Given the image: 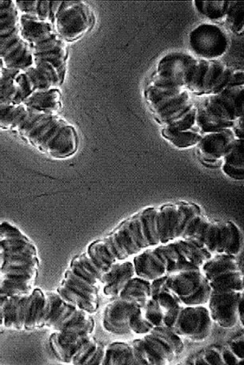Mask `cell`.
<instances>
[{"instance_id": "obj_1", "label": "cell", "mask_w": 244, "mask_h": 365, "mask_svg": "<svg viewBox=\"0 0 244 365\" xmlns=\"http://www.w3.org/2000/svg\"><path fill=\"white\" fill-rule=\"evenodd\" d=\"M21 31L31 49L32 66L18 73L16 104L31 93L59 88L65 78L68 56L67 43L53 23L21 16Z\"/></svg>"}, {"instance_id": "obj_2", "label": "cell", "mask_w": 244, "mask_h": 365, "mask_svg": "<svg viewBox=\"0 0 244 365\" xmlns=\"http://www.w3.org/2000/svg\"><path fill=\"white\" fill-rule=\"evenodd\" d=\"M0 130L15 133L51 158H66L78 150V133L68 121L58 115L31 113L21 104L0 107Z\"/></svg>"}, {"instance_id": "obj_3", "label": "cell", "mask_w": 244, "mask_h": 365, "mask_svg": "<svg viewBox=\"0 0 244 365\" xmlns=\"http://www.w3.org/2000/svg\"><path fill=\"white\" fill-rule=\"evenodd\" d=\"M40 272L38 250L12 223H0V298L29 294Z\"/></svg>"}, {"instance_id": "obj_4", "label": "cell", "mask_w": 244, "mask_h": 365, "mask_svg": "<svg viewBox=\"0 0 244 365\" xmlns=\"http://www.w3.org/2000/svg\"><path fill=\"white\" fill-rule=\"evenodd\" d=\"M239 255H213L201 268L211 288L207 304L211 319L224 329H233L239 323V304L244 299Z\"/></svg>"}, {"instance_id": "obj_5", "label": "cell", "mask_w": 244, "mask_h": 365, "mask_svg": "<svg viewBox=\"0 0 244 365\" xmlns=\"http://www.w3.org/2000/svg\"><path fill=\"white\" fill-rule=\"evenodd\" d=\"M211 255L200 241L179 237L147 247L132 260L137 275L152 281L186 269L201 268Z\"/></svg>"}, {"instance_id": "obj_6", "label": "cell", "mask_w": 244, "mask_h": 365, "mask_svg": "<svg viewBox=\"0 0 244 365\" xmlns=\"http://www.w3.org/2000/svg\"><path fill=\"white\" fill-rule=\"evenodd\" d=\"M144 99L154 119L170 130L196 128V103L187 89L166 87L150 82Z\"/></svg>"}, {"instance_id": "obj_7", "label": "cell", "mask_w": 244, "mask_h": 365, "mask_svg": "<svg viewBox=\"0 0 244 365\" xmlns=\"http://www.w3.org/2000/svg\"><path fill=\"white\" fill-rule=\"evenodd\" d=\"M102 272L87 252L82 253L70 262L56 292L68 303L94 313L99 307Z\"/></svg>"}, {"instance_id": "obj_8", "label": "cell", "mask_w": 244, "mask_h": 365, "mask_svg": "<svg viewBox=\"0 0 244 365\" xmlns=\"http://www.w3.org/2000/svg\"><path fill=\"white\" fill-rule=\"evenodd\" d=\"M181 237L200 241L213 255H239L242 252L243 238L239 227L233 221L205 215L202 210L189 217Z\"/></svg>"}, {"instance_id": "obj_9", "label": "cell", "mask_w": 244, "mask_h": 365, "mask_svg": "<svg viewBox=\"0 0 244 365\" xmlns=\"http://www.w3.org/2000/svg\"><path fill=\"white\" fill-rule=\"evenodd\" d=\"M243 118V85L204 96L196 104V126L203 134L232 130Z\"/></svg>"}, {"instance_id": "obj_10", "label": "cell", "mask_w": 244, "mask_h": 365, "mask_svg": "<svg viewBox=\"0 0 244 365\" xmlns=\"http://www.w3.org/2000/svg\"><path fill=\"white\" fill-rule=\"evenodd\" d=\"M4 328L17 331L44 329L50 309L47 292L35 288L29 294L0 298Z\"/></svg>"}, {"instance_id": "obj_11", "label": "cell", "mask_w": 244, "mask_h": 365, "mask_svg": "<svg viewBox=\"0 0 244 365\" xmlns=\"http://www.w3.org/2000/svg\"><path fill=\"white\" fill-rule=\"evenodd\" d=\"M0 59L5 68L24 71L32 66L30 47L22 36L16 0H0Z\"/></svg>"}, {"instance_id": "obj_12", "label": "cell", "mask_w": 244, "mask_h": 365, "mask_svg": "<svg viewBox=\"0 0 244 365\" xmlns=\"http://www.w3.org/2000/svg\"><path fill=\"white\" fill-rule=\"evenodd\" d=\"M131 343L140 365L169 364L184 349L183 339L164 325L156 327Z\"/></svg>"}, {"instance_id": "obj_13", "label": "cell", "mask_w": 244, "mask_h": 365, "mask_svg": "<svg viewBox=\"0 0 244 365\" xmlns=\"http://www.w3.org/2000/svg\"><path fill=\"white\" fill-rule=\"evenodd\" d=\"M164 325L181 339L202 343L210 337L214 322L206 305H179L164 314Z\"/></svg>"}, {"instance_id": "obj_14", "label": "cell", "mask_w": 244, "mask_h": 365, "mask_svg": "<svg viewBox=\"0 0 244 365\" xmlns=\"http://www.w3.org/2000/svg\"><path fill=\"white\" fill-rule=\"evenodd\" d=\"M164 284L181 305H207L211 286L201 268L186 269L164 277Z\"/></svg>"}, {"instance_id": "obj_15", "label": "cell", "mask_w": 244, "mask_h": 365, "mask_svg": "<svg viewBox=\"0 0 244 365\" xmlns=\"http://www.w3.org/2000/svg\"><path fill=\"white\" fill-rule=\"evenodd\" d=\"M47 293L50 301V309L44 329L53 332L94 331L95 322L91 314L68 303L56 291Z\"/></svg>"}, {"instance_id": "obj_16", "label": "cell", "mask_w": 244, "mask_h": 365, "mask_svg": "<svg viewBox=\"0 0 244 365\" xmlns=\"http://www.w3.org/2000/svg\"><path fill=\"white\" fill-rule=\"evenodd\" d=\"M94 16L83 1L61 2L53 26L64 42H74L86 35L93 26Z\"/></svg>"}, {"instance_id": "obj_17", "label": "cell", "mask_w": 244, "mask_h": 365, "mask_svg": "<svg viewBox=\"0 0 244 365\" xmlns=\"http://www.w3.org/2000/svg\"><path fill=\"white\" fill-rule=\"evenodd\" d=\"M198 59L194 55L184 52L166 54L158 63L153 84L187 89L195 74Z\"/></svg>"}, {"instance_id": "obj_18", "label": "cell", "mask_w": 244, "mask_h": 365, "mask_svg": "<svg viewBox=\"0 0 244 365\" xmlns=\"http://www.w3.org/2000/svg\"><path fill=\"white\" fill-rule=\"evenodd\" d=\"M229 36L217 24L203 23L191 31L189 46L198 59L218 61L227 53Z\"/></svg>"}, {"instance_id": "obj_19", "label": "cell", "mask_w": 244, "mask_h": 365, "mask_svg": "<svg viewBox=\"0 0 244 365\" xmlns=\"http://www.w3.org/2000/svg\"><path fill=\"white\" fill-rule=\"evenodd\" d=\"M233 73L232 69L218 61L198 59L189 92L198 96L219 93L230 86Z\"/></svg>"}, {"instance_id": "obj_20", "label": "cell", "mask_w": 244, "mask_h": 365, "mask_svg": "<svg viewBox=\"0 0 244 365\" xmlns=\"http://www.w3.org/2000/svg\"><path fill=\"white\" fill-rule=\"evenodd\" d=\"M233 130L203 133L198 142L197 150L201 161L209 168H219L222 159L235 140Z\"/></svg>"}, {"instance_id": "obj_21", "label": "cell", "mask_w": 244, "mask_h": 365, "mask_svg": "<svg viewBox=\"0 0 244 365\" xmlns=\"http://www.w3.org/2000/svg\"><path fill=\"white\" fill-rule=\"evenodd\" d=\"M142 301V300H141ZM140 301L115 297L102 313V325L111 334H130L129 322Z\"/></svg>"}, {"instance_id": "obj_22", "label": "cell", "mask_w": 244, "mask_h": 365, "mask_svg": "<svg viewBox=\"0 0 244 365\" xmlns=\"http://www.w3.org/2000/svg\"><path fill=\"white\" fill-rule=\"evenodd\" d=\"M93 332L88 331H67L51 333L49 341L55 355L63 363L73 364L74 359Z\"/></svg>"}, {"instance_id": "obj_23", "label": "cell", "mask_w": 244, "mask_h": 365, "mask_svg": "<svg viewBox=\"0 0 244 365\" xmlns=\"http://www.w3.org/2000/svg\"><path fill=\"white\" fill-rule=\"evenodd\" d=\"M164 312L152 298L140 301L129 322L131 333L142 336L156 327L164 325Z\"/></svg>"}, {"instance_id": "obj_24", "label": "cell", "mask_w": 244, "mask_h": 365, "mask_svg": "<svg viewBox=\"0 0 244 365\" xmlns=\"http://www.w3.org/2000/svg\"><path fill=\"white\" fill-rule=\"evenodd\" d=\"M132 259L117 260L100 274V288L106 297H117L125 282L136 275Z\"/></svg>"}, {"instance_id": "obj_25", "label": "cell", "mask_w": 244, "mask_h": 365, "mask_svg": "<svg viewBox=\"0 0 244 365\" xmlns=\"http://www.w3.org/2000/svg\"><path fill=\"white\" fill-rule=\"evenodd\" d=\"M19 104L31 113L58 115L62 107L61 93L59 88L31 93Z\"/></svg>"}, {"instance_id": "obj_26", "label": "cell", "mask_w": 244, "mask_h": 365, "mask_svg": "<svg viewBox=\"0 0 244 365\" xmlns=\"http://www.w3.org/2000/svg\"><path fill=\"white\" fill-rule=\"evenodd\" d=\"M102 364L140 365V363L131 342H113L105 346Z\"/></svg>"}, {"instance_id": "obj_27", "label": "cell", "mask_w": 244, "mask_h": 365, "mask_svg": "<svg viewBox=\"0 0 244 365\" xmlns=\"http://www.w3.org/2000/svg\"><path fill=\"white\" fill-rule=\"evenodd\" d=\"M16 4L21 16L53 24L61 1H17L16 0Z\"/></svg>"}, {"instance_id": "obj_28", "label": "cell", "mask_w": 244, "mask_h": 365, "mask_svg": "<svg viewBox=\"0 0 244 365\" xmlns=\"http://www.w3.org/2000/svg\"><path fill=\"white\" fill-rule=\"evenodd\" d=\"M222 170L233 180L243 181V139H235L222 159Z\"/></svg>"}, {"instance_id": "obj_29", "label": "cell", "mask_w": 244, "mask_h": 365, "mask_svg": "<svg viewBox=\"0 0 244 365\" xmlns=\"http://www.w3.org/2000/svg\"><path fill=\"white\" fill-rule=\"evenodd\" d=\"M19 72L8 68L0 71V107L16 103L19 92Z\"/></svg>"}, {"instance_id": "obj_30", "label": "cell", "mask_w": 244, "mask_h": 365, "mask_svg": "<svg viewBox=\"0 0 244 365\" xmlns=\"http://www.w3.org/2000/svg\"><path fill=\"white\" fill-rule=\"evenodd\" d=\"M117 297L138 301L149 299L151 298V281L136 274L125 282Z\"/></svg>"}, {"instance_id": "obj_31", "label": "cell", "mask_w": 244, "mask_h": 365, "mask_svg": "<svg viewBox=\"0 0 244 365\" xmlns=\"http://www.w3.org/2000/svg\"><path fill=\"white\" fill-rule=\"evenodd\" d=\"M163 137L172 145L179 149H189L196 146L200 142L203 133L198 128L186 130H162Z\"/></svg>"}, {"instance_id": "obj_32", "label": "cell", "mask_w": 244, "mask_h": 365, "mask_svg": "<svg viewBox=\"0 0 244 365\" xmlns=\"http://www.w3.org/2000/svg\"><path fill=\"white\" fill-rule=\"evenodd\" d=\"M105 346L101 344L92 336L83 345V347L77 354L73 364L74 365H90L102 364V358L105 355Z\"/></svg>"}, {"instance_id": "obj_33", "label": "cell", "mask_w": 244, "mask_h": 365, "mask_svg": "<svg viewBox=\"0 0 244 365\" xmlns=\"http://www.w3.org/2000/svg\"><path fill=\"white\" fill-rule=\"evenodd\" d=\"M87 252L102 272L117 260L104 239L92 242L87 247Z\"/></svg>"}, {"instance_id": "obj_34", "label": "cell", "mask_w": 244, "mask_h": 365, "mask_svg": "<svg viewBox=\"0 0 244 365\" xmlns=\"http://www.w3.org/2000/svg\"><path fill=\"white\" fill-rule=\"evenodd\" d=\"M151 298L157 301L164 314L181 305L168 288L166 287L164 277L151 281Z\"/></svg>"}, {"instance_id": "obj_35", "label": "cell", "mask_w": 244, "mask_h": 365, "mask_svg": "<svg viewBox=\"0 0 244 365\" xmlns=\"http://www.w3.org/2000/svg\"><path fill=\"white\" fill-rule=\"evenodd\" d=\"M187 364L196 365H223V361L221 355V347L219 346H210L196 354L190 356L187 361Z\"/></svg>"}, {"instance_id": "obj_36", "label": "cell", "mask_w": 244, "mask_h": 365, "mask_svg": "<svg viewBox=\"0 0 244 365\" xmlns=\"http://www.w3.org/2000/svg\"><path fill=\"white\" fill-rule=\"evenodd\" d=\"M201 14L211 21L224 20L228 7V1H194Z\"/></svg>"}, {"instance_id": "obj_37", "label": "cell", "mask_w": 244, "mask_h": 365, "mask_svg": "<svg viewBox=\"0 0 244 365\" xmlns=\"http://www.w3.org/2000/svg\"><path fill=\"white\" fill-rule=\"evenodd\" d=\"M224 21L233 33L242 34L243 31V2H228Z\"/></svg>"}, {"instance_id": "obj_38", "label": "cell", "mask_w": 244, "mask_h": 365, "mask_svg": "<svg viewBox=\"0 0 244 365\" xmlns=\"http://www.w3.org/2000/svg\"><path fill=\"white\" fill-rule=\"evenodd\" d=\"M244 336L243 333H240V335H237L233 337L230 341L226 344L228 347L232 350L233 354L240 359V360L243 361L244 359Z\"/></svg>"}, {"instance_id": "obj_39", "label": "cell", "mask_w": 244, "mask_h": 365, "mask_svg": "<svg viewBox=\"0 0 244 365\" xmlns=\"http://www.w3.org/2000/svg\"><path fill=\"white\" fill-rule=\"evenodd\" d=\"M221 355L224 364H239L243 362L233 354L227 345L222 346Z\"/></svg>"}, {"instance_id": "obj_40", "label": "cell", "mask_w": 244, "mask_h": 365, "mask_svg": "<svg viewBox=\"0 0 244 365\" xmlns=\"http://www.w3.org/2000/svg\"><path fill=\"white\" fill-rule=\"evenodd\" d=\"M4 328V319H3V314L1 311V307H0V331H1Z\"/></svg>"}, {"instance_id": "obj_41", "label": "cell", "mask_w": 244, "mask_h": 365, "mask_svg": "<svg viewBox=\"0 0 244 365\" xmlns=\"http://www.w3.org/2000/svg\"><path fill=\"white\" fill-rule=\"evenodd\" d=\"M5 68L4 61L0 59V71H2V70Z\"/></svg>"}]
</instances>
